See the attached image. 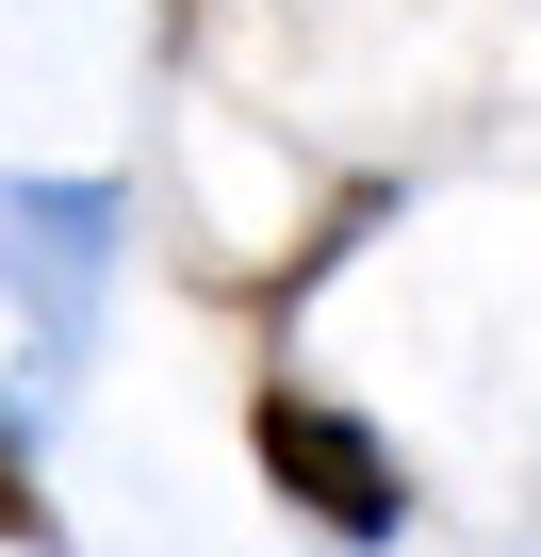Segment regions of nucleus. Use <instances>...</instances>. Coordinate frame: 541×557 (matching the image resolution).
<instances>
[{
    "mask_svg": "<svg viewBox=\"0 0 541 557\" xmlns=\"http://www.w3.org/2000/svg\"><path fill=\"white\" fill-rule=\"evenodd\" d=\"M115 181H0V296H17L50 345L99 329V278H115Z\"/></svg>",
    "mask_w": 541,
    "mask_h": 557,
    "instance_id": "2",
    "label": "nucleus"
},
{
    "mask_svg": "<svg viewBox=\"0 0 541 557\" xmlns=\"http://www.w3.org/2000/svg\"><path fill=\"white\" fill-rule=\"evenodd\" d=\"M0 541H17V557H66V508H50V475H34L17 410H0Z\"/></svg>",
    "mask_w": 541,
    "mask_h": 557,
    "instance_id": "3",
    "label": "nucleus"
},
{
    "mask_svg": "<svg viewBox=\"0 0 541 557\" xmlns=\"http://www.w3.org/2000/svg\"><path fill=\"white\" fill-rule=\"evenodd\" d=\"M246 459H262V492H280L312 541H394L410 524V475H394V443L361 426V410H329V394H296V377H262L246 394Z\"/></svg>",
    "mask_w": 541,
    "mask_h": 557,
    "instance_id": "1",
    "label": "nucleus"
}]
</instances>
